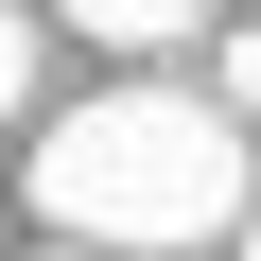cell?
Segmentation results:
<instances>
[{"label": "cell", "mask_w": 261, "mask_h": 261, "mask_svg": "<svg viewBox=\"0 0 261 261\" xmlns=\"http://www.w3.org/2000/svg\"><path fill=\"white\" fill-rule=\"evenodd\" d=\"M209 105H226V122H261V35H209Z\"/></svg>", "instance_id": "3"}, {"label": "cell", "mask_w": 261, "mask_h": 261, "mask_svg": "<svg viewBox=\"0 0 261 261\" xmlns=\"http://www.w3.org/2000/svg\"><path fill=\"white\" fill-rule=\"evenodd\" d=\"M35 226L70 261H174L244 244V122L209 87H105L35 140Z\"/></svg>", "instance_id": "1"}, {"label": "cell", "mask_w": 261, "mask_h": 261, "mask_svg": "<svg viewBox=\"0 0 261 261\" xmlns=\"http://www.w3.org/2000/svg\"><path fill=\"white\" fill-rule=\"evenodd\" d=\"M18 87H35V18L0 0V122H18Z\"/></svg>", "instance_id": "4"}, {"label": "cell", "mask_w": 261, "mask_h": 261, "mask_svg": "<svg viewBox=\"0 0 261 261\" xmlns=\"http://www.w3.org/2000/svg\"><path fill=\"white\" fill-rule=\"evenodd\" d=\"M53 261H70V244H53Z\"/></svg>", "instance_id": "6"}, {"label": "cell", "mask_w": 261, "mask_h": 261, "mask_svg": "<svg viewBox=\"0 0 261 261\" xmlns=\"http://www.w3.org/2000/svg\"><path fill=\"white\" fill-rule=\"evenodd\" d=\"M87 53H192V0H70Z\"/></svg>", "instance_id": "2"}, {"label": "cell", "mask_w": 261, "mask_h": 261, "mask_svg": "<svg viewBox=\"0 0 261 261\" xmlns=\"http://www.w3.org/2000/svg\"><path fill=\"white\" fill-rule=\"evenodd\" d=\"M244 261H261V209H244Z\"/></svg>", "instance_id": "5"}]
</instances>
